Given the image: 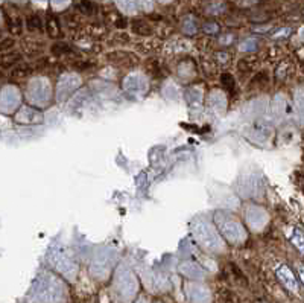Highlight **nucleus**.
<instances>
[{"label": "nucleus", "mask_w": 304, "mask_h": 303, "mask_svg": "<svg viewBox=\"0 0 304 303\" xmlns=\"http://www.w3.org/2000/svg\"><path fill=\"white\" fill-rule=\"evenodd\" d=\"M298 273H300V278H301V281H303V284H304V267L303 265H300V267H298Z\"/></svg>", "instance_id": "nucleus-8"}, {"label": "nucleus", "mask_w": 304, "mask_h": 303, "mask_svg": "<svg viewBox=\"0 0 304 303\" xmlns=\"http://www.w3.org/2000/svg\"><path fill=\"white\" fill-rule=\"evenodd\" d=\"M32 73V69L29 67V66H18V67H15L14 70H12V76H27V75H30Z\"/></svg>", "instance_id": "nucleus-3"}, {"label": "nucleus", "mask_w": 304, "mask_h": 303, "mask_svg": "<svg viewBox=\"0 0 304 303\" xmlns=\"http://www.w3.org/2000/svg\"><path fill=\"white\" fill-rule=\"evenodd\" d=\"M53 52L55 53H67V52H70V49L65 44H56V46H53Z\"/></svg>", "instance_id": "nucleus-7"}, {"label": "nucleus", "mask_w": 304, "mask_h": 303, "mask_svg": "<svg viewBox=\"0 0 304 303\" xmlns=\"http://www.w3.org/2000/svg\"><path fill=\"white\" fill-rule=\"evenodd\" d=\"M221 81H222V84L225 85V88H228V90H233V88H234V79H233L231 75L224 73L222 78H221Z\"/></svg>", "instance_id": "nucleus-4"}, {"label": "nucleus", "mask_w": 304, "mask_h": 303, "mask_svg": "<svg viewBox=\"0 0 304 303\" xmlns=\"http://www.w3.org/2000/svg\"><path fill=\"white\" fill-rule=\"evenodd\" d=\"M291 241L294 243V246L304 255V233L298 229H292V233H289Z\"/></svg>", "instance_id": "nucleus-2"}, {"label": "nucleus", "mask_w": 304, "mask_h": 303, "mask_svg": "<svg viewBox=\"0 0 304 303\" xmlns=\"http://www.w3.org/2000/svg\"><path fill=\"white\" fill-rule=\"evenodd\" d=\"M27 26H29V29H40L41 27V21H40L38 17L32 15V17L27 18Z\"/></svg>", "instance_id": "nucleus-5"}, {"label": "nucleus", "mask_w": 304, "mask_h": 303, "mask_svg": "<svg viewBox=\"0 0 304 303\" xmlns=\"http://www.w3.org/2000/svg\"><path fill=\"white\" fill-rule=\"evenodd\" d=\"M277 278L280 279V282L292 293H298V282L295 279V276L292 275V271L286 267V265H282L279 270H277Z\"/></svg>", "instance_id": "nucleus-1"}, {"label": "nucleus", "mask_w": 304, "mask_h": 303, "mask_svg": "<svg viewBox=\"0 0 304 303\" xmlns=\"http://www.w3.org/2000/svg\"><path fill=\"white\" fill-rule=\"evenodd\" d=\"M79 8L82 9V12H87V14H90V12L94 9V5L85 0V2H81V3H79Z\"/></svg>", "instance_id": "nucleus-6"}]
</instances>
